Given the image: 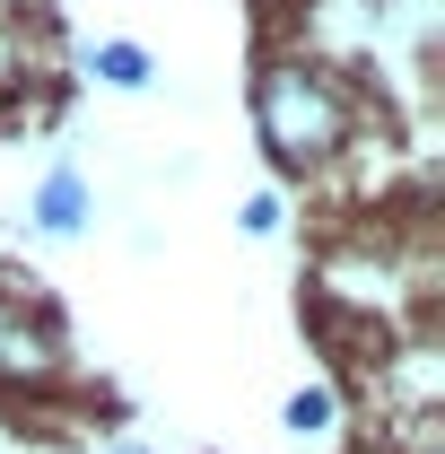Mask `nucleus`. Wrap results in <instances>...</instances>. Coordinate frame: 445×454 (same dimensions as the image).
I'll use <instances>...</instances> for the list:
<instances>
[{"label": "nucleus", "mask_w": 445, "mask_h": 454, "mask_svg": "<svg viewBox=\"0 0 445 454\" xmlns=\"http://www.w3.org/2000/svg\"><path fill=\"white\" fill-rule=\"evenodd\" d=\"M35 219L53 227V236H70V227H88V184L61 167V175H44V192H35Z\"/></svg>", "instance_id": "2"}, {"label": "nucleus", "mask_w": 445, "mask_h": 454, "mask_svg": "<svg viewBox=\"0 0 445 454\" xmlns=\"http://www.w3.org/2000/svg\"><path fill=\"white\" fill-rule=\"evenodd\" d=\"M122 454H140V446H122Z\"/></svg>", "instance_id": "6"}, {"label": "nucleus", "mask_w": 445, "mask_h": 454, "mask_svg": "<svg viewBox=\"0 0 445 454\" xmlns=\"http://www.w3.org/2000/svg\"><path fill=\"white\" fill-rule=\"evenodd\" d=\"M0 367H18V376L27 367H53V333H35L18 306H0Z\"/></svg>", "instance_id": "3"}, {"label": "nucleus", "mask_w": 445, "mask_h": 454, "mask_svg": "<svg viewBox=\"0 0 445 454\" xmlns=\"http://www.w3.org/2000/svg\"><path fill=\"white\" fill-rule=\"evenodd\" d=\"M88 70L113 79V88H140V79H149V53H140V44H88Z\"/></svg>", "instance_id": "4"}, {"label": "nucleus", "mask_w": 445, "mask_h": 454, "mask_svg": "<svg viewBox=\"0 0 445 454\" xmlns=\"http://www.w3.org/2000/svg\"><path fill=\"white\" fill-rule=\"evenodd\" d=\"M288 428H297V437L332 428V394H315V385H306V394H288Z\"/></svg>", "instance_id": "5"}, {"label": "nucleus", "mask_w": 445, "mask_h": 454, "mask_svg": "<svg viewBox=\"0 0 445 454\" xmlns=\"http://www.w3.org/2000/svg\"><path fill=\"white\" fill-rule=\"evenodd\" d=\"M254 114H262V140H271L279 167H324L340 149V131H349V106H340L315 70H271Z\"/></svg>", "instance_id": "1"}]
</instances>
